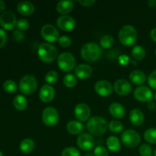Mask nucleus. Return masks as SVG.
<instances>
[{
    "mask_svg": "<svg viewBox=\"0 0 156 156\" xmlns=\"http://www.w3.org/2000/svg\"><path fill=\"white\" fill-rule=\"evenodd\" d=\"M108 128L114 133H120L123 129V125L121 122L118 121V120H112L111 122H110Z\"/></svg>",
    "mask_w": 156,
    "mask_h": 156,
    "instance_id": "32",
    "label": "nucleus"
},
{
    "mask_svg": "<svg viewBox=\"0 0 156 156\" xmlns=\"http://www.w3.org/2000/svg\"><path fill=\"white\" fill-rule=\"evenodd\" d=\"M59 44L62 47H69L72 44L71 38L69 37L68 36L66 35H62V36L59 37V40H58Z\"/></svg>",
    "mask_w": 156,
    "mask_h": 156,
    "instance_id": "38",
    "label": "nucleus"
},
{
    "mask_svg": "<svg viewBox=\"0 0 156 156\" xmlns=\"http://www.w3.org/2000/svg\"><path fill=\"white\" fill-rule=\"evenodd\" d=\"M137 40V31L132 25H125L119 31V41L123 45L130 47Z\"/></svg>",
    "mask_w": 156,
    "mask_h": 156,
    "instance_id": "4",
    "label": "nucleus"
},
{
    "mask_svg": "<svg viewBox=\"0 0 156 156\" xmlns=\"http://www.w3.org/2000/svg\"><path fill=\"white\" fill-rule=\"evenodd\" d=\"M131 53H132L133 57L136 59V60H142L146 56V50H145V49L143 47L139 45L135 46L133 48Z\"/></svg>",
    "mask_w": 156,
    "mask_h": 156,
    "instance_id": "28",
    "label": "nucleus"
},
{
    "mask_svg": "<svg viewBox=\"0 0 156 156\" xmlns=\"http://www.w3.org/2000/svg\"><path fill=\"white\" fill-rule=\"evenodd\" d=\"M66 129L72 135H78L84 130V126L79 120H71L67 123Z\"/></svg>",
    "mask_w": 156,
    "mask_h": 156,
    "instance_id": "21",
    "label": "nucleus"
},
{
    "mask_svg": "<svg viewBox=\"0 0 156 156\" xmlns=\"http://www.w3.org/2000/svg\"><path fill=\"white\" fill-rule=\"evenodd\" d=\"M16 15L12 11H6L0 15V25L5 30H12L17 25Z\"/></svg>",
    "mask_w": 156,
    "mask_h": 156,
    "instance_id": "10",
    "label": "nucleus"
},
{
    "mask_svg": "<svg viewBox=\"0 0 156 156\" xmlns=\"http://www.w3.org/2000/svg\"><path fill=\"white\" fill-rule=\"evenodd\" d=\"M154 99H155V101H156V93L155 94V95H154Z\"/></svg>",
    "mask_w": 156,
    "mask_h": 156,
    "instance_id": "50",
    "label": "nucleus"
},
{
    "mask_svg": "<svg viewBox=\"0 0 156 156\" xmlns=\"http://www.w3.org/2000/svg\"><path fill=\"white\" fill-rule=\"evenodd\" d=\"M84 156H94V153H91V152H87Z\"/></svg>",
    "mask_w": 156,
    "mask_h": 156,
    "instance_id": "49",
    "label": "nucleus"
},
{
    "mask_svg": "<svg viewBox=\"0 0 156 156\" xmlns=\"http://www.w3.org/2000/svg\"><path fill=\"white\" fill-rule=\"evenodd\" d=\"M121 142L126 147L135 148L141 142L140 136L133 129H126L121 134Z\"/></svg>",
    "mask_w": 156,
    "mask_h": 156,
    "instance_id": "7",
    "label": "nucleus"
},
{
    "mask_svg": "<svg viewBox=\"0 0 156 156\" xmlns=\"http://www.w3.org/2000/svg\"><path fill=\"white\" fill-rule=\"evenodd\" d=\"M154 156H156V149H155V152H154Z\"/></svg>",
    "mask_w": 156,
    "mask_h": 156,
    "instance_id": "52",
    "label": "nucleus"
},
{
    "mask_svg": "<svg viewBox=\"0 0 156 156\" xmlns=\"http://www.w3.org/2000/svg\"><path fill=\"white\" fill-rule=\"evenodd\" d=\"M62 156H81L80 152L75 147H67L62 152Z\"/></svg>",
    "mask_w": 156,
    "mask_h": 156,
    "instance_id": "35",
    "label": "nucleus"
},
{
    "mask_svg": "<svg viewBox=\"0 0 156 156\" xmlns=\"http://www.w3.org/2000/svg\"><path fill=\"white\" fill-rule=\"evenodd\" d=\"M155 55H156V50H155Z\"/></svg>",
    "mask_w": 156,
    "mask_h": 156,
    "instance_id": "53",
    "label": "nucleus"
},
{
    "mask_svg": "<svg viewBox=\"0 0 156 156\" xmlns=\"http://www.w3.org/2000/svg\"><path fill=\"white\" fill-rule=\"evenodd\" d=\"M59 115L56 108L47 107L42 112V120L47 126H53L59 122Z\"/></svg>",
    "mask_w": 156,
    "mask_h": 156,
    "instance_id": "8",
    "label": "nucleus"
},
{
    "mask_svg": "<svg viewBox=\"0 0 156 156\" xmlns=\"http://www.w3.org/2000/svg\"><path fill=\"white\" fill-rule=\"evenodd\" d=\"M75 74L79 79L82 80L87 79L92 74V69L88 64H80L76 66L75 69Z\"/></svg>",
    "mask_w": 156,
    "mask_h": 156,
    "instance_id": "18",
    "label": "nucleus"
},
{
    "mask_svg": "<svg viewBox=\"0 0 156 156\" xmlns=\"http://www.w3.org/2000/svg\"><path fill=\"white\" fill-rule=\"evenodd\" d=\"M76 20L69 15H62L56 20L58 27L63 31H71L76 27Z\"/></svg>",
    "mask_w": 156,
    "mask_h": 156,
    "instance_id": "14",
    "label": "nucleus"
},
{
    "mask_svg": "<svg viewBox=\"0 0 156 156\" xmlns=\"http://www.w3.org/2000/svg\"><path fill=\"white\" fill-rule=\"evenodd\" d=\"M109 112L112 115V117L117 119L123 118L126 114V110L124 107L120 103L114 102L112 103L109 107Z\"/></svg>",
    "mask_w": 156,
    "mask_h": 156,
    "instance_id": "20",
    "label": "nucleus"
},
{
    "mask_svg": "<svg viewBox=\"0 0 156 156\" xmlns=\"http://www.w3.org/2000/svg\"><path fill=\"white\" fill-rule=\"evenodd\" d=\"M87 129L92 135L101 136L106 133L108 124L105 118L99 116L91 117L87 122Z\"/></svg>",
    "mask_w": 156,
    "mask_h": 156,
    "instance_id": "2",
    "label": "nucleus"
},
{
    "mask_svg": "<svg viewBox=\"0 0 156 156\" xmlns=\"http://www.w3.org/2000/svg\"><path fill=\"white\" fill-rule=\"evenodd\" d=\"M148 84L151 88L156 90V69L149 75L148 78Z\"/></svg>",
    "mask_w": 156,
    "mask_h": 156,
    "instance_id": "40",
    "label": "nucleus"
},
{
    "mask_svg": "<svg viewBox=\"0 0 156 156\" xmlns=\"http://www.w3.org/2000/svg\"><path fill=\"white\" fill-rule=\"evenodd\" d=\"M94 156H108L109 152L105 147L102 146H98L94 149Z\"/></svg>",
    "mask_w": 156,
    "mask_h": 156,
    "instance_id": "39",
    "label": "nucleus"
},
{
    "mask_svg": "<svg viewBox=\"0 0 156 156\" xmlns=\"http://www.w3.org/2000/svg\"><path fill=\"white\" fill-rule=\"evenodd\" d=\"M114 88L117 94L122 96H126L132 91V85L127 80L121 79L116 81L114 85Z\"/></svg>",
    "mask_w": 156,
    "mask_h": 156,
    "instance_id": "16",
    "label": "nucleus"
},
{
    "mask_svg": "<svg viewBox=\"0 0 156 156\" xmlns=\"http://www.w3.org/2000/svg\"><path fill=\"white\" fill-rule=\"evenodd\" d=\"M96 2L94 0H79V3L85 7H89V6L93 5Z\"/></svg>",
    "mask_w": 156,
    "mask_h": 156,
    "instance_id": "43",
    "label": "nucleus"
},
{
    "mask_svg": "<svg viewBox=\"0 0 156 156\" xmlns=\"http://www.w3.org/2000/svg\"><path fill=\"white\" fill-rule=\"evenodd\" d=\"M13 35H14V38H15L17 41H22L24 38V36L22 34V32L18 30L14 31Z\"/></svg>",
    "mask_w": 156,
    "mask_h": 156,
    "instance_id": "42",
    "label": "nucleus"
},
{
    "mask_svg": "<svg viewBox=\"0 0 156 156\" xmlns=\"http://www.w3.org/2000/svg\"><path fill=\"white\" fill-rule=\"evenodd\" d=\"M107 146L109 151L113 152H118L121 148L120 146V142L117 137L114 136H111L108 137L107 140Z\"/></svg>",
    "mask_w": 156,
    "mask_h": 156,
    "instance_id": "26",
    "label": "nucleus"
},
{
    "mask_svg": "<svg viewBox=\"0 0 156 156\" xmlns=\"http://www.w3.org/2000/svg\"><path fill=\"white\" fill-rule=\"evenodd\" d=\"M147 4L149 7H155L156 0H149V1L147 2Z\"/></svg>",
    "mask_w": 156,
    "mask_h": 156,
    "instance_id": "48",
    "label": "nucleus"
},
{
    "mask_svg": "<svg viewBox=\"0 0 156 156\" xmlns=\"http://www.w3.org/2000/svg\"><path fill=\"white\" fill-rule=\"evenodd\" d=\"M150 37L154 42H156V27L152 29L150 32Z\"/></svg>",
    "mask_w": 156,
    "mask_h": 156,
    "instance_id": "45",
    "label": "nucleus"
},
{
    "mask_svg": "<svg viewBox=\"0 0 156 156\" xmlns=\"http://www.w3.org/2000/svg\"><path fill=\"white\" fill-rule=\"evenodd\" d=\"M59 79V74L56 71H50L46 74L45 81L49 84H53L56 82Z\"/></svg>",
    "mask_w": 156,
    "mask_h": 156,
    "instance_id": "34",
    "label": "nucleus"
},
{
    "mask_svg": "<svg viewBox=\"0 0 156 156\" xmlns=\"http://www.w3.org/2000/svg\"><path fill=\"white\" fill-rule=\"evenodd\" d=\"M139 152L141 156H152V149L149 145L143 144L139 149Z\"/></svg>",
    "mask_w": 156,
    "mask_h": 156,
    "instance_id": "36",
    "label": "nucleus"
},
{
    "mask_svg": "<svg viewBox=\"0 0 156 156\" xmlns=\"http://www.w3.org/2000/svg\"><path fill=\"white\" fill-rule=\"evenodd\" d=\"M17 27H18V30L20 31H25L29 28L30 26V23L27 21L26 18H20L18 21H17Z\"/></svg>",
    "mask_w": 156,
    "mask_h": 156,
    "instance_id": "37",
    "label": "nucleus"
},
{
    "mask_svg": "<svg viewBox=\"0 0 156 156\" xmlns=\"http://www.w3.org/2000/svg\"><path fill=\"white\" fill-rule=\"evenodd\" d=\"M34 5L29 1H23L18 3L17 6V10L21 15L24 16L31 15L34 12Z\"/></svg>",
    "mask_w": 156,
    "mask_h": 156,
    "instance_id": "19",
    "label": "nucleus"
},
{
    "mask_svg": "<svg viewBox=\"0 0 156 156\" xmlns=\"http://www.w3.org/2000/svg\"><path fill=\"white\" fill-rule=\"evenodd\" d=\"M41 36L47 42L53 43L58 41L59 38V34L55 26L51 24H46L42 27L41 30Z\"/></svg>",
    "mask_w": 156,
    "mask_h": 156,
    "instance_id": "9",
    "label": "nucleus"
},
{
    "mask_svg": "<svg viewBox=\"0 0 156 156\" xmlns=\"http://www.w3.org/2000/svg\"><path fill=\"white\" fill-rule=\"evenodd\" d=\"M6 41H7V34L5 30L0 28V48L5 44Z\"/></svg>",
    "mask_w": 156,
    "mask_h": 156,
    "instance_id": "41",
    "label": "nucleus"
},
{
    "mask_svg": "<svg viewBox=\"0 0 156 156\" xmlns=\"http://www.w3.org/2000/svg\"><path fill=\"white\" fill-rule=\"evenodd\" d=\"M102 54V49L95 43H87L81 49V55L83 59L88 62L98 60Z\"/></svg>",
    "mask_w": 156,
    "mask_h": 156,
    "instance_id": "1",
    "label": "nucleus"
},
{
    "mask_svg": "<svg viewBox=\"0 0 156 156\" xmlns=\"http://www.w3.org/2000/svg\"><path fill=\"white\" fill-rule=\"evenodd\" d=\"M144 119V114L140 109H133L129 113V120L135 126H141Z\"/></svg>",
    "mask_w": 156,
    "mask_h": 156,
    "instance_id": "22",
    "label": "nucleus"
},
{
    "mask_svg": "<svg viewBox=\"0 0 156 156\" xmlns=\"http://www.w3.org/2000/svg\"><path fill=\"white\" fill-rule=\"evenodd\" d=\"M5 9V3L3 1H2V0H0V13L3 12Z\"/></svg>",
    "mask_w": 156,
    "mask_h": 156,
    "instance_id": "47",
    "label": "nucleus"
},
{
    "mask_svg": "<svg viewBox=\"0 0 156 156\" xmlns=\"http://www.w3.org/2000/svg\"><path fill=\"white\" fill-rule=\"evenodd\" d=\"M74 114L79 121L85 122L89 120L91 116V109L86 104L80 103L75 108Z\"/></svg>",
    "mask_w": 156,
    "mask_h": 156,
    "instance_id": "13",
    "label": "nucleus"
},
{
    "mask_svg": "<svg viewBox=\"0 0 156 156\" xmlns=\"http://www.w3.org/2000/svg\"><path fill=\"white\" fill-rule=\"evenodd\" d=\"M134 98L140 102H149L153 98L152 90L146 86H139L135 89L133 93Z\"/></svg>",
    "mask_w": 156,
    "mask_h": 156,
    "instance_id": "12",
    "label": "nucleus"
},
{
    "mask_svg": "<svg viewBox=\"0 0 156 156\" xmlns=\"http://www.w3.org/2000/svg\"><path fill=\"white\" fill-rule=\"evenodd\" d=\"M39 97L40 99L44 103H49L52 101L55 97L54 88L48 84L43 85V87L40 90Z\"/></svg>",
    "mask_w": 156,
    "mask_h": 156,
    "instance_id": "17",
    "label": "nucleus"
},
{
    "mask_svg": "<svg viewBox=\"0 0 156 156\" xmlns=\"http://www.w3.org/2000/svg\"><path fill=\"white\" fill-rule=\"evenodd\" d=\"M34 142L31 139H24L20 143V150L24 154H29L34 149Z\"/></svg>",
    "mask_w": 156,
    "mask_h": 156,
    "instance_id": "25",
    "label": "nucleus"
},
{
    "mask_svg": "<svg viewBox=\"0 0 156 156\" xmlns=\"http://www.w3.org/2000/svg\"><path fill=\"white\" fill-rule=\"evenodd\" d=\"M13 105L15 109H17L18 111H24L27 107V100L24 96L18 94V95L15 96V98H14Z\"/></svg>",
    "mask_w": 156,
    "mask_h": 156,
    "instance_id": "27",
    "label": "nucleus"
},
{
    "mask_svg": "<svg viewBox=\"0 0 156 156\" xmlns=\"http://www.w3.org/2000/svg\"><path fill=\"white\" fill-rule=\"evenodd\" d=\"M0 156H3V154H2V152L1 151H0Z\"/></svg>",
    "mask_w": 156,
    "mask_h": 156,
    "instance_id": "51",
    "label": "nucleus"
},
{
    "mask_svg": "<svg viewBox=\"0 0 156 156\" xmlns=\"http://www.w3.org/2000/svg\"><path fill=\"white\" fill-rule=\"evenodd\" d=\"M95 92L101 97H108L113 91L112 85L108 81L100 80L94 85Z\"/></svg>",
    "mask_w": 156,
    "mask_h": 156,
    "instance_id": "15",
    "label": "nucleus"
},
{
    "mask_svg": "<svg viewBox=\"0 0 156 156\" xmlns=\"http://www.w3.org/2000/svg\"><path fill=\"white\" fill-rule=\"evenodd\" d=\"M3 88L6 92L14 93L18 90V85L14 81L6 80L3 84Z\"/></svg>",
    "mask_w": 156,
    "mask_h": 156,
    "instance_id": "33",
    "label": "nucleus"
},
{
    "mask_svg": "<svg viewBox=\"0 0 156 156\" xmlns=\"http://www.w3.org/2000/svg\"><path fill=\"white\" fill-rule=\"evenodd\" d=\"M76 61L74 56L70 53H62L58 56L57 65L59 69L65 73H69L76 67Z\"/></svg>",
    "mask_w": 156,
    "mask_h": 156,
    "instance_id": "5",
    "label": "nucleus"
},
{
    "mask_svg": "<svg viewBox=\"0 0 156 156\" xmlns=\"http://www.w3.org/2000/svg\"><path fill=\"white\" fill-rule=\"evenodd\" d=\"M74 5L72 1H60L56 5V10L58 13L66 15L73 11Z\"/></svg>",
    "mask_w": 156,
    "mask_h": 156,
    "instance_id": "24",
    "label": "nucleus"
},
{
    "mask_svg": "<svg viewBox=\"0 0 156 156\" xmlns=\"http://www.w3.org/2000/svg\"><path fill=\"white\" fill-rule=\"evenodd\" d=\"M37 88V81L33 76L27 75L21 78L19 82V89L24 94H31Z\"/></svg>",
    "mask_w": 156,
    "mask_h": 156,
    "instance_id": "6",
    "label": "nucleus"
},
{
    "mask_svg": "<svg viewBox=\"0 0 156 156\" xmlns=\"http://www.w3.org/2000/svg\"><path fill=\"white\" fill-rule=\"evenodd\" d=\"M129 79L133 84L137 85H141L146 82V76L143 71L134 70L129 74Z\"/></svg>",
    "mask_w": 156,
    "mask_h": 156,
    "instance_id": "23",
    "label": "nucleus"
},
{
    "mask_svg": "<svg viewBox=\"0 0 156 156\" xmlns=\"http://www.w3.org/2000/svg\"><path fill=\"white\" fill-rule=\"evenodd\" d=\"M114 40L111 35H105L101 37L100 41L101 47L105 49H109L114 45Z\"/></svg>",
    "mask_w": 156,
    "mask_h": 156,
    "instance_id": "31",
    "label": "nucleus"
},
{
    "mask_svg": "<svg viewBox=\"0 0 156 156\" xmlns=\"http://www.w3.org/2000/svg\"><path fill=\"white\" fill-rule=\"evenodd\" d=\"M63 84L67 88H73L77 84V78L71 73L66 74L63 78Z\"/></svg>",
    "mask_w": 156,
    "mask_h": 156,
    "instance_id": "29",
    "label": "nucleus"
},
{
    "mask_svg": "<svg viewBox=\"0 0 156 156\" xmlns=\"http://www.w3.org/2000/svg\"><path fill=\"white\" fill-rule=\"evenodd\" d=\"M129 57H128L127 56H126V55H123V56H120V62L121 65H126V64L129 62Z\"/></svg>",
    "mask_w": 156,
    "mask_h": 156,
    "instance_id": "44",
    "label": "nucleus"
},
{
    "mask_svg": "<svg viewBox=\"0 0 156 156\" xmlns=\"http://www.w3.org/2000/svg\"><path fill=\"white\" fill-rule=\"evenodd\" d=\"M144 139L149 143L156 144V129L149 128L145 132Z\"/></svg>",
    "mask_w": 156,
    "mask_h": 156,
    "instance_id": "30",
    "label": "nucleus"
},
{
    "mask_svg": "<svg viewBox=\"0 0 156 156\" xmlns=\"http://www.w3.org/2000/svg\"><path fill=\"white\" fill-rule=\"evenodd\" d=\"M148 108H149V110H154L155 108L156 107V105L154 101H150L148 102Z\"/></svg>",
    "mask_w": 156,
    "mask_h": 156,
    "instance_id": "46",
    "label": "nucleus"
},
{
    "mask_svg": "<svg viewBox=\"0 0 156 156\" xmlns=\"http://www.w3.org/2000/svg\"><path fill=\"white\" fill-rule=\"evenodd\" d=\"M77 146L80 149L85 152H89L95 146V140L89 133H82L77 139Z\"/></svg>",
    "mask_w": 156,
    "mask_h": 156,
    "instance_id": "11",
    "label": "nucleus"
},
{
    "mask_svg": "<svg viewBox=\"0 0 156 156\" xmlns=\"http://www.w3.org/2000/svg\"><path fill=\"white\" fill-rule=\"evenodd\" d=\"M38 56L41 61L47 63L53 62L56 59L58 50L55 46L49 43H43L40 44L37 50Z\"/></svg>",
    "mask_w": 156,
    "mask_h": 156,
    "instance_id": "3",
    "label": "nucleus"
}]
</instances>
